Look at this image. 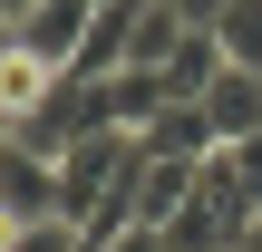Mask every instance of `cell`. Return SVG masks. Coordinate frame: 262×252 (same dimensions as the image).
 Here are the masks:
<instances>
[{
  "label": "cell",
  "mask_w": 262,
  "mask_h": 252,
  "mask_svg": "<svg viewBox=\"0 0 262 252\" xmlns=\"http://www.w3.org/2000/svg\"><path fill=\"white\" fill-rule=\"evenodd\" d=\"M97 10L107 0H29V10H10V49L39 58V68H58V78H78V58L97 39Z\"/></svg>",
  "instance_id": "1"
},
{
  "label": "cell",
  "mask_w": 262,
  "mask_h": 252,
  "mask_svg": "<svg viewBox=\"0 0 262 252\" xmlns=\"http://www.w3.org/2000/svg\"><path fill=\"white\" fill-rule=\"evenodd\" d=\"M0 223H68V194H58V165L49 155L0 146Z\"/></svg>",
  "instance_id": "2"
},
{
  "label": "cell",
  "mask_w": 262,
  "mask_h": 252,
  "mask_svg": "<svg viewBox=\"0 0 262 252\" xmlns=\"http://www.w3.org/2000/svg\"><path fill=\"white\" fill-rule=\"evenodd\" d=\"M194 107L214 117V136H224V146H253V136H262V68H224Z\"/></svg>",
  "instance_id": "3"
},
{
  "label": "cell",
  "mask_w": 262,
  "mask_h": 252,
  "mask_svg": "<svg viewBox=\"0 0 262 252\" xmlns=\"http://www.w3.org/2000/svg\"><path fill=\"white\" fill-rule=\"evenodd\" d=\"M194 175H204V165H185V155H146V175H136V223L175 233V214L194 204Z\"/></svg>",
  "instance_id": "4"
},
{
  "label": "cell",
  "mask_w": 262,
  "mask_h": 252,
  "mask_svg": "<svg viewBox=\"0 0 262 252\" xmlns=\"http://www.w3.org/2000/svg\"><path fill=\"white\" fill-rule=\"evenodd\" d=\"M146 155H185V165H204V155H224V136H214L204 107H165V117L146 126Z\"/></svg>",
  "instance_id": "5"
},
{
  "label": "cell",
  "mask_w": 262,
  "mask_h": 252,
  "mask_svg": "<svg viewBox=\"0 0 262 252\" xmlns=\"http://www.w3.org/2000/svg\"><path fill=\"white\" fill-rule=\"evenodd\" d=\"M49 87H58V68H39V58H19V49H0V117L49 107Z\"/></svg>",
  "instance_id": "6"
},
{
  "label": "cell",
  "mask_w": 262,
  "mask_h": 252,
  "mask_svg": "<svg viewBox=\"0 0 262 252\" xmlns=\"http://www.w3.org/2000/svg\"><path fill=\"white\" fill-rule=\"evenodd\" d=\"M214 39H224V58H233V68H262V0H224Z\"/></svg>",
  "instance_id": "7"
},
{
  "label": "cell",
  "mask_w": 262,
  "mask_h": 252,
  "mask_svg": "<svg viewBox=\"0 0 262 252\" xmlns=\"http://www.w3.org/2000/svg\"><path fill=\"white\" fill-rule=\"evenodd\" d=\"M0 252H88L78 223H0Z\"/></svg>",
  "instance_id": "8"
},
{
  "label": "cell",
  "mask_w": 262,
  "mask_h": 252,
  "mask_svg": "<svg viewBox=\"0 0 262 252\" xmlns=\"http://www.w3.org/2000/svg\"><path fill=\"white\" fill-rule=\"evenodd\" d=\"M88 243H97V233H88ZM97 252H175V243H165L156 223H126V233H107V243H97Z\"/></svg>",
  "instance_id": "9"
},
{
  "label": "cell",
  "mask_w": 262,
  "mask_h": 252,
  "mask_svg": "<svg viewBox=\"0 0 262 252\" xmlns=\"http://www.w3.org/2000/svg\"><path fill=\"white\" fill-rule=\"evenodd\" d=\"M0 10H29V0H0Z\"/></svg>",
  "instance_id": "10"
}]
</instances>
